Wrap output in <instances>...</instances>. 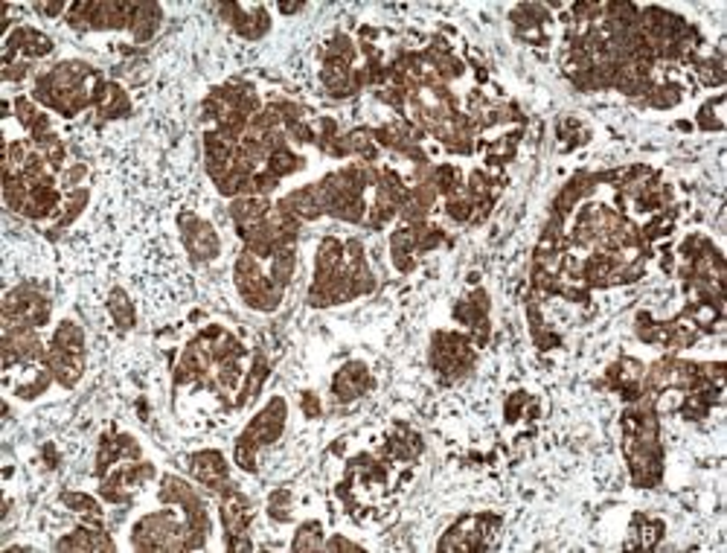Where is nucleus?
<instances>
[{
  "label": "nucleus",
  "mask_w": 727,
  "mask_h": 553,
  "mask_svg": "<svg viewBox=\"0 0 727 553\" xmlns=\"http://www.w3.org/2000/svg\"><path fill=\"white\" fill-rule=\"evenodd\" d=\"M428 356L442 385H454L463 376H469V370L477 361V347L469 332H434Z\"/></svg>",
  "instance_id": "obj_1"
},
{
  "label": "nucleus",
  "mask_w": 727,
  "mask_h": 553,
  "mask_svg": "<svg viewBox=\"0 0 727 553\" xmlns=\"http://www.w3.org/2000/svg\"><path fill=\"white\" fill-rule=\"evenodd\" d=\"M134 550H187V522H178L172 510L143 515L131 530Z\"/></svg>",
  "instance_id": "obj_2"
},
{
  "label": "nucleus",
  "mask_w": 727,
  "mask_h": 553,
  "mask_svg": "<svg viewBox=\"0 0 727 553\" xmlns=\"http://www.w3.org/2000/svg\"><path fill=\"white\" fill-rule=\"evenodd\" d=\"M50 300L41 291L29 289V286H18L13 291H6L4 297V330L6 326H21L27 323L32 330H41V326L50 323Z\"/></svg>",
  "instance_id": "obj_3"
},
{
  "label": "nucleus",
  "mask_w": 727,
  "mask_h": 553,
  "mask_svg": "<svg viewBox=\"0 0 727 553\" xmlns=\"http://www.w3.org/2000/svg\"><path fill=\"white\" fill-rule=\"evenodd\" d=\"M286 423H288V402L286 397H271L263 411H259L251 423L245 425V432L238 434V440H245V443H251L256 448H265V446H274L277 440L286 432Z\"/></svg>",
  "instance_id": "obj_4"
},
{
  "label": "nucleus",
  "mask_w": 727,
  "mask_h": 553,
  "mask_svg": "<svg viewBox=\"0 0 727 553\" xmlns=\"http://www.w3.org/2000/svg\"><path fill=\"white\" fill-rule=\"evenodd\" d=\"M178 224H180V239H184V247L192 263H213V259L221 254L219 230H215L207 219L196 216V213H184V216L178 219Z\"/></svg>",
  "instance_id": "obj_5"
},
{
  "label": "nucleus",
  "mask_w": 727,
  "mask_h": 553,
  "mask_svg": "<svg viewBox=\"0 0 727 553\" xmlns=\"http://www.w3.org/2000/svg\"><path fill=\"white\" fill-rule=\"evenodd\" d=\"M189 475L198 487L210 490L213 495H221L224 490L233 487L230 464H227V457L219 448H204V451H196V455H189Z\"/></svg>",
  "instance_id": "obj_6"
},
{
  "label": "nucleus",
  "mask_w": 727,
  "mask_h": 553,
  "mask_svg": "<svg viewBox=\"0 0 727 553\" xmlns=\"http://www.w3.org/2000/svg\"><path fill=\"white\" fill-rule=\"evenodd\" d=\"M219 15L247 41H259L268 36L271 18L263 4H219Z\"/></svg>",
  "instance_id": "obj_7"
},
{
  "label": "nucleus",
  "mask_w": 727,
  "mask_h": 553,
  "mask_svg": "<svg viewBox=\"0 0 727 553\" xmlns=\"http://www.w3.org/2000/svg\"><path fill=\"white\" fill-rule=\"evenodd\" d=\"M254 515H256L254 513V504L236 490V483H233L230 490H224L219 495V518H221V527H224V539L251 536L247 530H251Z\"/></svg>",
  "instance_id": "obj_8"
},
{
  "label": "nucleus",
  "mask_w": 727,
  "mask_h": 553,
  "mask_svg": "<svg viewBox=\"0 0 727 553\" xmlns=\"http://www.w3.org/2000/svg\"><path fill=\"white\" fill-rule=\"evenodd\" d=\"M372 388H376V379H372L370 367L364 361H347L332 376V393L338 402H355L367 397Z\"/></svg>",
  "instance_id": "obj_9"
},
{
  "label": "nucleus",
  "mask_w": 727,
  "mask_h": 553,
  "mask_svg": "<svg viewBox=\"0 0 727 553\" xmlns=\"http://www.w3.org/2000/svg\"><path fill=\"white\" fill-rule=\"evenodd\" d=\"M157 499H161L163 507H178V510H184V515H192L204 510V499L198 495V490L187 483L184 478L178 475H163L161 478V490H157Z\"/></svg>",
  "instance_id": "obj_10"
},
{
  "label": "nucleus",
  "mask_w": 727,
  "mask_h": 553,
  "mask_svg": "<svg viewBox=\"0 0 727 553\" xmlns=\"http://www.w3.org/2000/svg\"><path fill=\"white\" fill-rule=\"evenodd\" d=\"M44 367H47L50 373H53L55 385L64 388V390H71L85 376V356L64 353V349H59V347H47V358H44Z\"/></svg>",
  "instance_id": "obj_11"
},
{
  "label": "nucleus",
  "mask_w": 727,
  "mask_h": 553,
  "mask_svg": "<svg viewBox=\"0 0 727 553\" xmlns=\"http://www.w3.org/2000/svg\"><path fill=\"white\" fill-rule=\"evenodd\" d=\"M94 111L102 117V120H120V117H129L131 114V96L129 90L117 85V82H108V79H102L94 90Z\"/></svg>",
  "instance_id": "obj_12"
},
{
  "label": "nucleus",
  "mask_w": 727,
  "mask_h": 553,
  "mask_svg": "<svg viewBox=\"0 0 727 553\" xmlns=\"http://www.w3.org/2000/svg\"><path fill=\"white\" fill-rule=\"evenodd\" d=\"M597 187V175L594 172H576L567 184L559 189V196L553 198V213L556 216H567V213H573L582 201L590 196V189Z\"/></svg>",
  "instance_id": "obj_13"
},
{
  "label": "nucleus",
  "mask_w": 727,
  "mask_h": 553,
  "mask_svg": "<svg viewBox=\"0 0 727 553\" xmlns=\"http://www.w3.org/2000/svg\"><path fill=\"white\" fill-rule=\"evenodd\" d=\"M271 207H274V201L265 198V196H238L230 201V219L236 224V230H245V228H254V224L265 222Z\"/></svg>",
  "instance_id": "obj_14"
},
{
  "label": "nucleus",
  "mask_w": 727,
  "mask_h": 553,
  "mask_svg": "<svg viewBox=\"0 0 727 553\" xmlns=\"http://www.w3.org/2000/svg\"><path fill=\"white\" fill-rule=\"evenodd\" d=\"M280 205L286 207L294 219H300L303 224L305 222H317V219L323 216L321 201H317V193H314V184H305V187L291 189V193H286V196L280 198Z\"/></svg>",
  "instance_id": "obj_15"
},
{
  "label": "nucleus",
  "mask_w": 727,
  "mask_h": 553,
  "mask_svg": "<svg viewBox=\"0 0 727 553\" xmlns=\"http://www.w3.org/2000/svg\"><path fill=\"white\" fill-rule=\"evenodd\" d=\"M352 67H355V64L323 59V64H321V85L329 90V96H335V99L355 96V90H352Z\"/></svg>",
  "instance_id": "obj_16"
},
{
  "label": "nucleus",
  "mask_w": 727,
  "mask_h": 553,
  "mask_svg": "<svg viewBox=\"0 0 727 553\" xmlns=\"http://www.w3.org/2000/svg\"><path fill=\"white\" fill-rule=\"evenodd\" d=\"M59 501H62V507H67V510H71L82 524H96V527H102V522H105V510H102V504L94 499V495L76 492V490H64V492L59 495Z\"/></svg>",
  "instance_id": "obj_17"
},
{
  "label": "nucleus",
  "mask_w": 727,
  "mask_h": 553,
  "mask_svg": "<svg viewBox=\"0 0 727 553\" xmlns=\"http://www.w3.org/2000/svg\"><path fill=\"white\" fill-rule=\"evenodd\" d=\"M161 24H163V9L161 6H157V4H138L129 32L138 44H146V41H152L157 36Z\"/></svg>",
  "instance_id": "obj_18"
},
{
  "label": "nucleus",
  "mask_w": 727,
  "mask_h": 553,
  "mask_svg": "<svg viewBox=\"0 0 727 553\" xmlns=\"http://www.w3.org/2000/svg\"><path fill=\"white\" fill-rule=\"evenodd\" d=\"M340 268H344V242H340L338 236H326V239H321V245H317L312 280L332 277Z\"/></svg>",
  "instance_id": "obj_19"
},
{
  "label": "nucleus",
  "mask_w": 727,
  "mask_h": 553,
  "mask_svg": "<svg viewBox=\"0 0 727 553\" xmlns=\"http://www.w3.org/2000/svg\"><path fill=\"white\" fill-rule=\"evenodd\" d=\"M271 376V364H268V358L263 353H256L254 356V364L247 367V373H245V381H242V388H238V399H236V408H242V405H247L259 390H263L265 385V379Z\"/></svg>",
  "instance_id": "obj_20"
},
{
  "label": "nucleus",
  "mask_w": 727,
  "mask_h": 553,
  "mask_svg": "<svg viewBox=\"0 0 727 553\" xmlns=\"http://www.w3.org/2000/svg\"><path fill=\"white\" fill-rule=\"evenodd\" d=\"M294 274H297V245L280 247V251L268 259V277L274 280L280 289H288Z\"/></svg>",
  "instance_id": "obj_21"
},
{
  "label": "nucleus",
  "mask_w": 727,
  "mask_h": 553,
  "mask_svg": "<svg viewBox=\"0 0 727 553\" xmlns=\"http://www.w3.org/2000/svg\"><path fill=\"white\" fill-rule=\"evenodd\" d=\"M108 314L120 332H129L134 330V323H138V309H134L131 297L122 289H113L108 295Z\"/></svg>",
  "instance_id": "obj_22"
},
{
  "label": "nucleus",
  "mask_w": 727,
  "mask_h": 553,
  "mask_svg": "<svg viewBox=\"0 0 727 553\" xmlns=\"http://www.w3.org/2000/svg\"><path fill=\"white\" fill-rule=\"evenodd\" d=\"M85 344H88L85 330L76 321H62L50 338V347H59L64 353H76V356H85Z\"/></svg>",
  "instance_id": "obj_23"
},
{
  "label": "nucleus",
  "mask_w": 727,
  "mask_h": 553,
  "mask_svg": "<svg viewBox=\"0 0 727 553\" xmlns=\"http://www.w3.org/2000/svg\"><path fill=\"white\" fill-rule=\"evenodd\" d=\"M326 545V533H323V524L312 518V522H303L297 527V533L291 539V550L294 553H317L323 550Z\"/></svg>",
  "instance_id": "obj_24"
},
{
  "label": "nucleus",
  "mask_w": 727,
  "mask_h": 553,
  "mask_svg": "<svg viewBox=\"0 0 727 553\" xmlns=\"http://www.w3.org/2000/svg\"><path fill=\"white\" fill-rule=\"evenodd\" d=\"M692 71H696L698 82L704 88H722L724 79H727V71H724V59L722 55H698L696 62H692Z\"/></svg>",
  "instance_id": "obj_25"
},
{
  "label": "nucleus",
  "mask_w": 727,
  "mask_h": 553,
  "mask_svg": "<svg viewBox=\"0 0 727 553\" xmlns=\"http://www.w3.org/2000/svg\"><path fill=\"white\" fill-rule=\"evenodd\" d=\"M271 172H274L280 180L282 178H291V175H297V172H303L305 169V157L303 155H297L288 146V149H280V152H271L268 155V163H265Z\"/></svg>",
  "instance_id": "obj_26"
},
{
  "label": "nucleus",
  "mask_w": 727,
  "mask_h": 553,
  "mask_svg": "<svg viewBox=\"0 0 727 553\" xmlns=\"http://www.w3.org/2000/svg\"><path fill=\"white\" fill-rule=\"evenodd\" d=\"M681 99H684V88L675 85V82H666V85H652V90L646 94L640 103L649 105V108H657V111H669L681 105Z\"/></svg>",
  "instance_id": "obj_27"
},
{
  "label": "nucleus",
  "mask_w": 727,
  "mask_h": 553,
  "mask_svg": "<svg viewBox=\"0 0 727 553\" xmlns=\"http://www.w3.org/2000/svg\"><path fill=\"white\" fill-rule=\"evenodd\" d=\"M355 55H358V41H355V38H349L347 32H335V36L323 44V59H335V62H344V64H355Z\"/></svg>",
  "instance_id": "obj_28"
},
{
  "label": "nucleus",
  "mask_w": 727,
  "mask_h": 553,
  "mask_svg": "<svg viewBox=\"0 0 727 553\" xmlns=\"http://www.w3.org/2000/svg\"><path fill=\"white\" fill-rule=\"evenodd\" d=\"M265 513L271 522H277V524H286L291 522V515H294V499H291V490L286 487H277L274 492L268 495V501H265Z\"/></svg>",
  "instance_id": "obj_29"
},
{
  "label": "nucleus",
  "mask_w": 727,
  "mask_h": 553,
  "mask_svg": "<svg viewBox=\"0 0 727 553\" xmlns=\"http://www.w3.org/2000/svg\"><path fill=\"white\" fill-rule=\"evenodd\" d=\"M722 105H724V94L707 99L698 114H696V126L701 131H724V117H722Z\"/></svg>",
  "instance_id": "obj_30"
},
{
  "label": "nucleus",
  "mask_w": 727,
  "mask_h": 553,
  "mask_svg": "<svg viewBox=\"0 0 727 553\" xmlns=\"http://www.w3.org/2000/svg\"><path fill=\"white\" fill-rule=\"evenodd\" d=\"M88 198H90V193H88L85 187L71 189V193H67V198H64V205H62V216H59V222H55V228L64 230L67 224H73L79 216H82V210H85V205H88Z\"/></svg>",
  "instance_id": "obj_31"
},
{
  "label": "nucleus",
  "mask_w": 727,
  "mask_h": 553,
  "mask_svg": "<svg viewBox=\"0 0 727 553\" xmlns=\"http://www.w3.org/2000/svg\"><path fill=\"white\" fill-rule=\"evenodd\" d=\"M446 216L451 222H457V224H472V219H474V201L465 196V189H463V193H457V196L446 198Z\"/></svg>",
  "instance_id": "obj_32"
},
{
  "label": "nucleus",
  "mask_w": 727,
  "mask_h": 553,
  "mask_svg": "<svg viewBox=\"0 0 727 553\" xmlns=\"http://www.w3.org/2000/svg\"><path fill=\"white\" fill-rule=\"evenodd\" d=\"M233 466L247 472V475H256V469H259V448L251 446V443H245V440H236V446H233Z\"/></svg>",
  "instance_id": "obj_33"
},
{
  "label": "nucleus",
  "mask_w": 727,
  "mask_h": 553,
  "mask_svg": "<svg viewBox=\"0 0 727 553\" xmlns=\"http://www.w3.org/2000/svg\"><path fill=\"white\" fill-rule=\"evenodd\" d=\"M32 73V67L27 59H18L13 64H4V82L6 85H13V82H24V79Z\"/></svg>",
  "instance_id": "obj_34"
},
{
  "label": "nucleus",
  "mask_w": 727,
  "mask_h": 553,
  "mask_svg": "<svg viewBox=\"0 0 727 553\" xmlns=\"http://www.w3.org/2000/svg\"><path fill=\"white\" fill-rule=\"evenodd\" d=\"M300 408H303V414H305V416H309V420H317V416L323 414L321 397H317V393H312V390H305L303 397H300Z\"/></svg>",
  "instance_id": "obj_35"
},
{
  "label": "nucleus",
  "mask_w": 727,
  "mask_h": 553,
  "mask_svg": "<svg viewBox=\"0 0 727 553\" xmlns=\"http://www.w3.org/2000/svg\"><path fill=\"white\" fill-rule=\"evenodd\" d=\"M323 550H364V545H358V541H349V539H344L340 533H332L326 539V545H323Z\"/></svg>",
  "instance_id": "obj_36"
},
{
  "label": "nucleus",
  "mask_w": 727,
  "mask_h": 553,
  "mask_svg": "<svg viewBox=\"0 0 727 553\" xmlns=\"http://www.w3.org/2000/svg\"><path fill=\"white\" fill-rule=\"evenodd\" d=\"M32 9L41 15V18H62L67 15V9H71V4H32Z\"/></svg>",
  "instance_id": "obj_37"
},
{
  "label": "nucleus",
  "mask_w": 727,
  "mask_h": 553,
  "mask_svg": "<svg viewBox=\"0 0 727 553\" xmlns=\"http://www.w3.org/2000/svg\"><path fill=\"white\" fill-rule=\"evenodd\" d=\"M277 9H280L282 15H297V13H303L305 6H303V4H280Z\"/></svg>",
  "instance_id": "obj_38"
}]
</instances>
